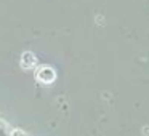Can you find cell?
<instances>
[{
    "label": "cell",
    "instance_id": "1",
    "mask_svg": "<svg viewBox=\"0 0 149 136\" xmlns=\"http://www.w3.org/2000/svg\"><path fill=\"white\" fill-rule=\"evenodd\" d=\"M36 77H37V80H39V82H43V83H52V82L55 80L56 74H55V71H53L52 67L45 66V67H40L39 71H37Z\"/></svg>",
    "mask_w": 149,
    "mask_h": 136
},
{
    "label": "cell",
    "instance_id": "2",
    "mask_svg": "<svg viewBox=\"0 0 149 136\" xmlns=\"http://www.w3.org/2000/svg\"><path fill=\"white\" fill-rule=\"evenodd\" d=\"M21 64H23L24 69L34 67L36 66V56H34V53H31V51L23 53V56H21Z\"/></svg>",
    "mask_w": 149,
    "mask_h": 136
}]
</instances>
